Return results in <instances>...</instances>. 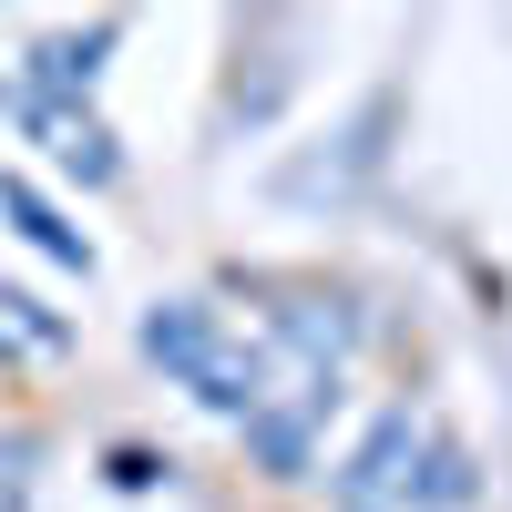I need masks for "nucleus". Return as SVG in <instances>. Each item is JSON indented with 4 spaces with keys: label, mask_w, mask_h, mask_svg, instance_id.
I'll return each mask as SVG.
<instances>
[{
    "label": "nucleus",
    "mask_w": 512,
    "mask_h": 512,
    "mask_svg": "<svg viewBox=\"0 0 512 512\" xmlns=\"http://www.w3.org/2000/svg\"><path fill=\"white\" fill-rule=\"evenodd\" d=\"M31 123H41V144H52V164H72V175L113 185V134H103L93 113H72V103H41V93H31Z\"/></svg>",
    "instance_id": "7ed1b4c3"
},
{
    "label": "nucleus",
    "mask_w": 512,
    "mask_h": 512,
    "mask_svg": "<svg viewBox=\"0 0 512 512\" xmlns=\"http://www.w3.org/2000/svg\"><path fill=\"white\" fill-rule=\"evenodd\" d=\"M0 216H11V226H21L41 256H62V267H93V236H82V226H72L62 205L31 185V175H0Z\"/></svg>",
    "instance_id": "f03ea898"
},
{
    "label": "nucleus",
    "mask_w": 512,
    "mask_h": 512,
    "mask_svg": "<svg viewBox=\"0 0 512 512\" xmlns=\"http://www.w3.org/2000/svg\"><path fill=\"white\" fill-rule=\"evenodd\" d=\"M410 451H420L410 410H390V420H379V431H369V451L349 461V502H390V492H410V472H400Z\"/></svg>",
    "instance_id": "20e7f679"
},
{
    "label": "nucleus",
    "mask_w": 512,
    "mask_h": 512,
    "mask_svg": "<svg viewBox=\"0 0 512 512\" xmlns=\"http://www.w3.org/2000/svg\"><path fill=\"white\" fill-rule=\"evenodd\" d=\"M144 359H164L205 410H226V420L267 410V359H256L205 297H164V308H144Z\"/></svg>",
    "instance_id": "f257e3e1"
}]
</instances>
